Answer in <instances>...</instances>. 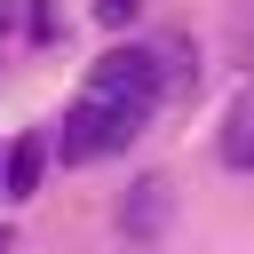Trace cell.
<instances>
[{"label":"cell","instance_id":"obj_4","mask_svg":"<svg viewBox=\"0 0 254 254\" xmlns=\"http://www.w3.org/2000/svg\"><path fill=\"white\" fill-rule=\"evenodd\" d=\"M119 222H127V238H159V222H167V183H135L127 206H119Z\"/></svg>","mask_w":254,"mask_h":254},{"label":"cell","instance_id":"obj_6","mask_svg":"<svg viewBox=\"0 0 254 254\" xmlns=\"http://www.w3.org/2000/svg\"><path fill=\"white\" fill-rule=\"evenodd\" d=\"M238 64L254 71V0H238Z\"/></svg>","mask_w":254,"mask_h":254},{"label":"cell","instance_id":"obj_1","mask_svg":"<svg viewBox=\"0 0 254 254\" xmlns=\"http://www.w3.org/2000/svg\"><path fill=\"white\" fill-rule=\"evenodd\" d=\"M175 87H183V48H111V56L79 79V95H71V111H64V159H71V167L119 159Z\"/></svg>","mask_w":254,"mask_h":254},{"label":"cell","instance_id":"obj_2","mask_svg":"<svg viewBox=\"0 0 254 254\" xmlns=\"http://www.w3.org/2000/svg\"><path fill=\"white\" fill-rule=\"evenodd\" d=\"M214 159H222L230 175H254V87H246V95H230L222 135H214Z\"/></svg>","mask_w":254,"mask_h":254},{"label":"cell","instance_id":"obj_3","mask_svg":"<svg viewBox=\"0 0 254 254\" xmlns=\"http://www.w3.org/2000/svg\"><path fill=\"white\" fill-rule=\"evenodd\" d=\"M40 175H48V143H40V135H24V143L0 159V198H32V190H40Z\"/></svg>","mask_w":254,"mask_h":254},{"label":"cell","instance_id":"obj_5","mask_svg":"<svg viewBox=\"0 0 254 254\" xmlns=\"http://www.w3.org/2000/svg\"><path fill=\"white\" fill-rule=\"evenodd\" d=\"M135 16H143V0H95V24H111V32L135 24Z\"/></svg>","mask_w":254,"mask_h":254}]
</instances>
